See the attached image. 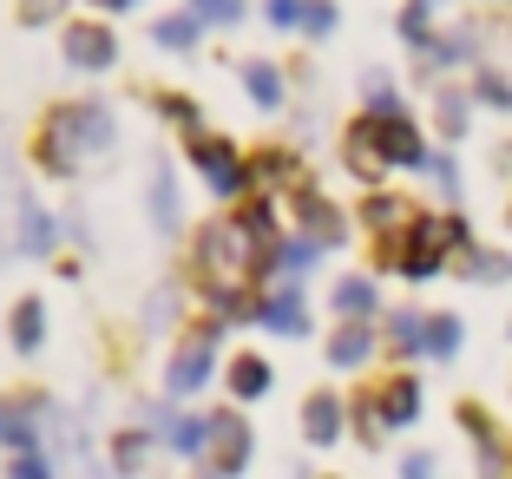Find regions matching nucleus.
<instances>
[{"instance_id":"nucleus-16","label":"nucleus","mask_w":512,"mask_h":479,"mask_svg":"<svg viewBox=\"0 0 512 479\" xmlns=\"http://www.w3.org/2000/svg\"><path fill=\"white\" fill-rule=\"evenodd\" d=\"M335 315H342V322H368V315H375V283H368V276H342V283H335Z\"/></svg>"},{"instance_id":"nucleus-34","label":"nucleus","mask_w":512,"mask_h":479,"mask_svg":"<svg viewBox=\"0 0 512 479\" xmlns=\"http://www.w3.org/2000/svg\"><path fill=\"white\" fill-rule=\"evenodd\" d=\"M427 171H434V184H440V191H460V171H453V158H447V151H434V158H427Z\"/></svg>"},{"instance_id":"nucleus-1","label":"nucleus","mask_w":512,"mask_h":479,"mask_svg":"<svg viewBox=\"0 0 512 479\" xmlns=\"http://www.w3.org/2000/svg\"><path fill=\"white\" fill-rule=\"evenodd\" d=\"M112 145H119V125H112V112L99 99H73L40 125V165L53 178H79V171L106 165Z\"/></svg>"},{"instance_id":"nucleus-36","label":"nucleus","mask_w":512,"mask_h":479,"mask_svg":"<svg viewBox=\"0 0 512 479\" xmlns=\"http://www.w3.org/2000/svg\"><path fill=\"white\" fill-rule=\"evenodd\" d=\"M158 112H165V119H178V125H197V105L191 99H171V92L158 99Z\"/></svg>"},{"instance_id":"nucleus-20","label":"nucleus","mask_w":512,"mask_h":479,"mask_svg":"<svg viewBox=\"0 0 512 479\" xmlns=\"http://www.w3.org/2000/svg\"><path fill=\"white\" fill-rule=\"evenodd\" d=\"M434 112H440V138H447V145H460V138H467V119H473L467 92H460V86H440Z\"/></svg>"},{"instance_id":"nucleus-21","label":"nucleus","mask_w":512,"mask_h":479,"mask_svg":"<svg viewBox=\"0 0 512 479\" xmlns=\"http://www.w3.org/2000/svg\"><path fill=\"white\" fill-rule=\"evenodd\" d=\"M230 394H237V401L270 394V361H263V355H237V361H230Z\"/></svg>"},{"instance_id":"nucleus-19","label":"nucleus","mask_w":512,"mask_h":479,"mask_svg":"<svg viewBox=\"0 0 512 479\" xmlns=\"http://www.w3.org/2000/svg\"><path fill=\"white\" fill-rule=\"evenodd\" d=\"M388 348H394V355H427V315L394 309L388 315Z\"/></svg>"},{"instance_id":"nucleus-15","label":"nucleus","mask_w":512,"mask_h":479,"mask_svg":"<svg viewBox=\"0 0 512 479\" xmlns=\"http://www.w3.org/2000/svg\"><path fill=\"white\" fill-rule=\"evenodd\" d=\"M368 355H375V329H368V322H342V329L329 335V361L335 368H362Z\"/></svg>"},{"instance_id":"nucleus-8","label":"nucleus","mask_w":512,"mask_h":479,"mask_svg":"<svg viewBox=\"0 0 512 479\" xmlns=\"http://www.w3.org/2000/svg\"><path fill=\"white\" fill-rule=\"evenodd\" d=\"M211 348H217V342H211V329H197L191 342L171 355L165 388H171V394H197V388H204V375H211Z\"/></svg>"},{"instance_id":"nucleus-7","label":"nucleus","mask_w":512,"mask_h":479,"mask_svg":"<svg viewBox=\"0 0 512 479\" xmlns=\"http://www.w3.org/2000/svg\"><path fill=\"white\" fill-rule=\"evenodd\" d=\"M211 466L224 479H237L243 466H250V427H243V414H217L211 420Z\"/></svg>"},{"instance_id":"nucleus-33","label":"nucleus","mask_w":512,"mask_h":479,"mask_svg":"<svg viewBox=\"0 0 512 479\" xmlns=\"http://www.w3.org/2000/svg\"><path fill=\"white\" fill-rule=\"evenodd\" d=\"M197 20H243V0H197Z\"/></svg>"},{"instance_id":"nucleus-27","label":"nucleus","mask_w":512,"mask_h":479,"mask_svg":"<svg viewBox=\"0 0 512 479\" xmlns=\"http://www.w3.org/2000/svg\"><path fill=\"white\" fill-rule=\"evenodd\" d=\"M0 447H14V453H33V420L20 414L14 401H0Z\"/></svg>"},{"instance_id":"nucleus-35","label":"nucleus","mask_w":512,"mask_h":479,"mask_svg":"<svg viewBox=\"0 0 512 479\" xmlns=\"http://www.w3.org/2000/svg\"><path fill=\"white\" fill-rule=\"evenodd\" d=\"M112 460H119V473H132V466L145 460V434H125L119 447H112Z\"/></svg>"},{"instance_id":"nucleus-29","label":"nucleus","mask_w":512,"mask_h":479,"mask_svg":"<svg viewBox=\"0 0 512 479\" xmlns=\"http://www.w3.org/2000/svg\"><path fill=\"white\" fill-rule=\"evenodd\" d=\"M171 447L178 453H204L211 447V420H171Z\"/></svg>"},{"instance_id":"nucleus-5","label":"nucleus","mask_w":512,"mask_h":479,"mask_svg":"<svg viewBox=\"0 0 512 479\" xmlns=\"http://www.w3.org/2000/svg\"><path fill=\"white\" fill-rule=\"evenodd\" d=\"M191 158L197 165H204V178H211V191L217 197H243V158H237V145H230V138H211V132H197L191 138Z\"/></svg>"},{"instance_id":"nucleus-30","label":"nucleus","mask_w":512,"mask_h":479,"mask_svg":"<svg viewBox=\"0 0 512 479\" xmlns=\"http://www.w3.org/2000/svg\"><path fill=\"white\" fill-rule=\"evenodd\" d=\"M296 27L322 40V33H335V7H329V0H302V20H296Z\"/></svg>"},{"instance_id":"nucleus-39","label":"nucleus","mask_w":512,"mask_h":479,"mask_svg":"<svg viewBox=\"0 0 512 479\" xmlns=\"http://www.w3.org/2000/svg\"><path fill=\"white\" fill-rule=\"evenodd\" d=\"M92 7H106V14H119V7H132V0H92Z\"/></svg>"},{"instance_id":"nucleus-24","label":"nucleus","mask_w":512,"mask_h":479,"mask_svg":"<svg viewBox=\"0 0 512 479\" xmlns=\"http://www.w3.org/2000/svg\"><path fill=\"white\" fill-rule=\"evenodd\" d=\"M7 329H14V348H20V355H33V348H40L46 342V309H40V302H14V322H7Z\"/></svg>"},{"instance_id":"nucleus-14","label":"nucleus","mask_w":512,"mask_h":479,"mask_svg":"<svg viewBox=\"0 0 512 479\" xmlns=\"http://www.w3.org/2000/svg\"><path fill=\"white\" fill-rule=\"evenodd\" d=\"M342 158H348V171H355V178H368V184H381V171H388V158H381V151H375V138H368V119H355V125H348Z\"/></svg>"},{"instance_id":"nucleus-22","label":"nucleus","mask_w":512,"mask_h":479,"mask_svg":"<svg viewBox=\"0 0 512 479\" xmlns=\"http://www.w3.org/2000/svg\"><path fill=\"white\" fill-rule=\"evenodd\" d=\"M460 276H473V283H506L512 256L506 250H480V243H473V250H460Z\"/></svg>"},{"instance_id":"nucleus-13","label":"nucleus","mask_w":512,"mask_h":479,"mask_svg":"<svg viewBox=\"0 0 512 479\" xmlns=\"http://www.w3.org/2000/svg\"><path fill=\"white\" fill-rule=\"evenodd\" d=\"M414 217H421V210L407 204L401 191H375V197H368V204H362V224L375 230V237H401V230L414 224Z\"/></svg>"},{"instance_id":"nucleus-38","label":"nucleus","mask_w":512,"mask_h":479,"mask_svg":"<svg viewBox=\"0 0 512 479\" xmlns=\"http://www.w3.org/2000/svg\"><path fill=\"white\" fill-rule=\"evenodd\" d=\"M7 479H46V460H40V453H20V460H14V473H7Z\"/></svg>"},{"instance_id":"nucleus-9","label":"nucleus","mask_w":512,"mask_h":479,"mask_svg":"<svg viewBox=\"0 0 512 479\" xmlns=\"http://www.w3.org/2000/svg\"><path fill=\"white\" fill-rule=\"evenodd\" d=\"M60 46H66V66H79V73H106L119 60V40L106 27H66Z\"/></svg>"},{"instance_id":"nucleus-3","label":"nucleus","mask_w":512,"mask_h":479,"mask_svg":"<svg viewBox=\"0 0 512 479\" xmlns=\"http://www.w3.org/2000/svg\"><path fill=\"white\" fill-rule=\"evenodd\" d=\"M368 119V138H375V151L381 158H388V171H414V165H427V158H434V151L421 145V125L407 119V112H394V119H381V112H362Z\"/></svg>"},{"instance_id":"nucleus-6","label":"nucleus","mask_w":512,"mask_h":479,"mask_svg":"<svg viewBox=\"0 0 512 479\" xmlns=\"http://www.w3.org/2000/svg\"><path fill=\"white\" fill-rule=\"evenodd\" d=\"M289 210H296V224H302V237H316L322 250H335V243L348 237V224H342V210L329 204L322 191H309V184H296L289 191Z\"/></svg>"},{"instance_id":"nucleus-12","label":"nucleus","mask_w":512,"mask_h":479,"mask_svg":"<svg viewBox=\"0 0 512 479\" xmlns=\"http://www.w3.org/2000/svg\"><path fill=\"white\" fill-rule=\"evenodd\" d=\"M256 322H263V329H276V335H309V309H302V289L289 283V289H276L270 302H256Z\"/></svg>"},{"instance_id":"nucleus-18","label":"nucleus","mask_w":512,"mask_h":479,"mask_svg":"<svg viewBox=\"0 0 512 479\" xmlns=\"http://www.w3.org/2000/svg\"><path fill=\"white\" fill-rule=\"evenodd\" d=\"M14 217H20V250H27V256H46V250H53V224H46V210L33 204L27 191H20Z\"/></svg>"},{"instance_id":"nucleus-10","label":"nucleus","mask_w":512,"mask_h":479,"mask_svg":"<svg viewBox=\"0 0 512 479\" xmlns=\"http://www.w3.org/2000/svg\"><path fill=\"white\" fill-rule=\"evenodd\" d=\"M375 414H381V427H414V420H421V381L388 375L375 388Z\"/></svg>"},{"instance_id":"nucleus-31","label":"nucleus","mask_w":512,"mask_h":479,"mask_svg":"<svg viewBox=\"0 0 512 479\" xmlns=\"http://www.w3.org/2000/svg\"><path fill=\"white\" fill-rule=\"evenodd\" d=\"M14 14H20V27H46V20L66 14V0H20Z\"/></svg>"},{"instance_id":"nucleus-37","label":"nucleus","mask_w":512,"mask_h":479,"mask_svg":"<svg viewBox=\"0 0 512 479\" xmlns=\"http://www.w3.org/2000/svg\"><path fill=\"white\" fill-rule=\"evenodd\" d=\"M401 479H434V453H407V460H401Z\"/></svg>"},{"instance_id":"nucleus-2","label":"nucleus","mask_w":512,"mask_h":479,"mask_svg":"<svg viewBox=\"0 0 512 479\" xmlns=\"http://www.w3.org/2000/svg\"><path fill=\"white\" fill-rule=\"evenodd\" d=\"M460 250H473L467 217H414L401 237H381V270L407 276V283H427V276H440Z\"/></svg>"},{"instance_id":"nucleus-25","label":"nucleus","mask_w":512,"mask_h":479,"mask_svg":"<svg viewBox=\"0 0 512 479\" xmlns=\"http://www.w3.org/2000/svg\"><path fill=\"white\" fill-rule=\"evenodd\" d=\"M460 342H467V329H460V315H427V355H434V361L460 355Z\"/></svg>"},{"instance_id":"nucleus-32","label":"nucleus","mask_w":512,"mask_h":479,"mask_svg":"<svg viewBox=\"0 0 512 479\" xmlns=\"http://www.w3.org/2000/svg\"><path fill=\"white\" fill-rule=\"evenodd\" d=\"M256 178H270V184L296 178V158H289V151H263V158H256Z\"/></svg>"},{"instance_id":"nucleus-23","label":"nucleus","mask_w":512,"mask_h":479,"mask_svg":"<svg viewBox=\"0 0 512 479\" xmlns=\"http://www.w3.org/2000/svg\"><path fill=\"white\" fill-rule=\"evenodd\" d=\"M151 224L158 230L178 224V178H171V165H151Z\"/></svg>"},{"instance_id":"nucleus-17","label":"nucleus","mask_w":512,"mask_h":479,"mask_svg":"<svg viewBox=\"0 0 512 479\" xmlns=\"http://www.w3.org/2000/svg\"><path fill=\"white\" fill-rule=\"evenodd\" d=\"M243 92H250V105L276 112V105H283V73H276L270 60H243Z\"/></svg>"},{"instance_id":"nucleus-4","label":"nucleus","mask_w":512,"mask_h":479,"mask_svg":"<svg viewBox=\"0 0 512 479\" xmlns=\"http://www.w3.org/2000/svg\"><path fill=\"white\" fill-rule=\"evenodd\" d=\"M460 427L473 434L480 479H512V447H506V434L493 427V414H486V407H473V401H460Z\"/></svg>"},{"instance_id":"nucleus-11","label":"nucleus","mask_w":512,"mask_h":479,"mask_svg":"<svg viewBox=\"0 0 512 479\" xmlns=\"http://www.w3.org/2000/svg\"><path fill=\"white\" fill-rule=\"evenodd\" d=\"M302 440H309V447H335V440H342V401H335L329 388L302 401Z\"/></svg>"},{"instance_id":"nucleus-26","label":"nucleus","mask_w":512,"mask_h":479,"mask_svg":"<svg viewBox=\"0 0 512 479\" xmlns=\"http://www.w3.org/2000/svg\"><path fill=\"white\" fill-rule=\"evenodd\" d=\"M427 20H434V7H427V0H407V7H401V40L414 46V53H427V46H434V27H427Z\"/></svg>"},{"instance_id":"nucleus-28","label":"nucleus","mask_w":512,"mask_h":479,"mask_svg":"<svg viewBox=\"0 0 512 479\" xmlns=\"http://www.w3.org/2000/svg\"><path fill=\"white\" fill-rule=\"evenodd\" d=\"M151 40H158V46H171V53L197 46V14H165L158 27H151Z\"/></svg>"}]
</instances>
